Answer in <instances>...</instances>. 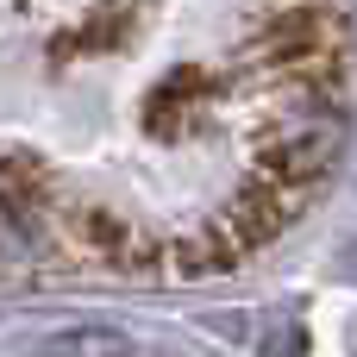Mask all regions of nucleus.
<instances>
[{
    "label": "nucleus",
    "instance_id": "obj_1",
    "mask_svg": "<svg viewBox=\"0 0 357 357\" xmlns=\"http://www.w3.org/2000/svg\"><path fill=\"white\" fill-rule=\"evenodd\" d=\"M339 56H345L339 19H326L320 6H295L251 38V63H270L282 75H320V69H339Z\"/></svg>",
    "mask_w": 357,
    "mask_h": 357
},
{
    "label": "nucleus",
    "instance_id": "obj_2",
    "mask_svg": "<svg viewBox=\"0 0 357 357\" xmlns=\"http://www.w3.org/2000/svg\"><path fill=\"white\" fill-rule=\"evenodd\" d=\"M38 357H138V339L126 326H63L38 345Z\"/></svg>",
    "mask_w": 357,
    "mask_h": 357
}]
</instances>
